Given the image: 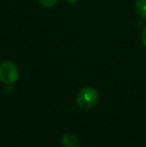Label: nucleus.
<instances>
[{"label":"nucleus","instance_id":"obj_7","mask_svg":"<svg viewBox=\"0 0 146 147\" xmlns=\"http://www.w3.org/2000/svg\"><path fill=\"white\" fill-rule=\"evenodd\" d=\"M66 3H68V4H75V3H77L78 2V0H64Z\"/></svg>","mask_w":146,"mask_h":147},{"label":"nucleus","instance_id":"obj_6","mask_svg":"<svg viewBox=\"0 0 146 147\" xmlns=\"http://www.w3.org/2000/svg\"><path fill=\"white\" fill-rule=\"evenodd\" d=\"M141 40H142L143 45L146 47V26L144 27V29L142 30V33H141Z\"/></svg>","mask_w":146,"mask_h":147},{"label":"nucleus","instance_id":"obj_4","mask_svg":"<svg viewBox=\"0 0 146 147\" xmlns=\"http://www.w3.org/2000/svg\"><path fill=\"white\" fill-rule=\"evenodd\" d=\"M136 14L142 19H146V0H136L134 4Z\"/></svg>","mask_w":146,"mask_h":147},{"label":"nucleus","instance_id":"obj_3","mask_svg":"<svg viewBox=\"0 0 146 147\" xmlns=\"http://www.w3.org/2000/svg\"><path fill=\"white\" fill-rule=\"evenodd\" d=\"M61 143L64 147H78L80 145L79 138L73 133H65L61 138Z\"/></svg>","mask_w":146,"mask_h":147},{"label":"nucleus","instance_id":"obj_1","mask_svg":"<svg viewBox=\"0 0 146 147\" xmlns=\"http://www.w3.org/2000/svg\"><path fill=\"white\" fill-rule=\"evenodd\" d=\"M98 99H99L98 91L94 87L86 86L78 92L76 97V103L82 110H89L97 104Z\"/></svg>","mask_w":146,"mask_h":147},{"label":"nucleus","instance_id":"obj_2","mask_svg":"<svg viewBox=\"0 0 146 147\" xmlns=\"http://www.w3.org/2000/svg\"><path fill=\"white\" fill-rule=\"evenodd\" d=\"M19 70L11 61H3L0 63V80L5 85H12L18 80Z\"/></svg>","mask_w":146,"mask_h":147},{"label":"nucleus","instance_id":"obj_5","mask_svg":"<svg viewBox=\"0 0 146 147\" xmlns=\"http://www.w3.org/2000/svg\"><path fill=\"white\" fill-rule=\"evenodd\" d=\"M38 2L41 6H43V7L51 8V7H54V6L59 2V0H38Z\"/></svg>","mask_w":146,"mask_h":147}]
</instances>
